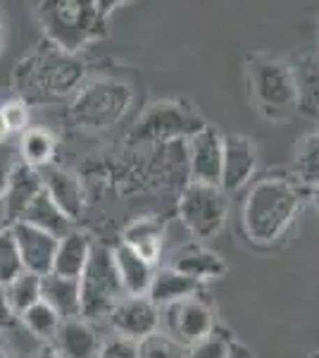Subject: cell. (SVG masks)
I'll list each match as a JSON object with an SVG mask.
<instances>
[{
	"mask_svg": "<svg viewBox=\"0 0 319 358\" xmlns=\"http://www.w3.org/2000/svg\"><path fill=\"white\" fill-rule=\"evenodd\" d=\"M86 77V62L79 55L65 53L45 41L34 53L22 57L13 72L15 91L24 103L57 101L81 89Z\"/></svg>",
	"mask_w": 319,
	"mask_h": 358,
	"instance_id": "cell-1",
	"label": "cell"
},
{
	"mask_svg": "<svg viewBox=\"0 0 319 358\" xmlns=\"http://www.w3.org/2000/svg\"><path fill=\"white\" fill-rule=\"evenodd\" d=\"M117 3L103 0H45L38 5V22L45 38L65 53L77 55L86 43L105 36L107 17Z\"/></svg>",
	"mask_w": 319,
	"mask_h": 358,
	"instance_id": "cell-2",
	"label": "cell"
},
{
	"mask_svg": "<svg viewBox=\"0 0 319 358\" xmlns=\"http://www.w3.org/2000/svg\"><path fill=\"white\" fill-rule=\"evenodd\" d=\"M300 210V194L288 179L265 177L251 189L243 206V229L258 246H274Z\"/></svg>",
	"mask_w": 319,
	"mask_h": 358,
	"instance_id": "cell-3",
	"label": "cell"
},
{
	"mask_svg": "<svg viewBox=\"0 0 319 358\" xmlns=\"http://www.w3.org/2000/svg\"><path fill=\"white\" fill-rule=\"evenodd\" d=\"M81 292V317L84 320H101L110 317L112 308L124 299V289L112 261V248L96 244L84 273L79 277Z\"/></svg>",
	"mask_w": 319,
	"mask_h": 358,
	"instance_id": "cell-4",
	"label": "cell"
},
{
	"mask_svg": "<svg viewBox=\"0 0 319 358\" xmlns=\"http://www.w3.org/2000/svg\"><path fill=\"white\" fill-rule=\"evenodd\" d=\"M133 101V91L117 79H98L79 89L69 115L74 124L91 131H103L117 124Z\"/></svg>",
	"mask_w": 319,
	"mask_h": 358,
	"instance_id": "cell-5",
	"label": "cell"
},
{
	"mask_svg": "<svg viewBox=\"0 0 319 358\" xmlns=\"http://www.w3.org/2000/svg\"><path fill=\"white\" fill-rule=\"evenodd\" d=\"M248 82L260 110L272 117L295 108L293 77L286 62L267 55H253L248 60Z\"/></svg>",
	"mask_w": 319,
	"mask_h": 358,
	"instance_id": "cell-6",
	"label": "cell"
},
{
	"mask_svg": "<svg viewBox=\"0 0 319 358\" xmlns=\"http://www.w3.org/2000/svg\"><path fill=\"white\" fill-rule=\"evenodd\" d=\"M179 217L195 239H210L224 227L226 194L219 187L188 182L179 196Z\"/></svg>",
	"mask_w": 319,
	"mask_h": 358,
	"instance_id": "cell-7",
	"label": "cell"
},
{
	"mask_svg": "<svg viewBox=\"0 0 319 358\" xmlns=\"http://www.w3.org/2000/svg\"><path fill=\"white\" fill-rule=\"evenodd\" d=\"M198 129L200 127H193V120L181 110V106L170 101H160L153 103V108H148L146 115L141 117V122L136 124V129L131 131V138H136V141L170 143L184 134H195Z\"/></svg>",
	"mask_w": 319,
	"mask_h": 358,
	"instance_id": "cell-8",
	"label": "cell"
},
{
	"mask_svg": "<svg viewBox=\"0 0 319 358\" xmlns=\"http://www.w3.org/2000/svg\"><path fill=\"white\" fill-rule=\"evenodd\" d=\"M186 155L191 182L219 187L222 182V134L214 127L202 124L195 134H191Z\"/></svg>",
	"mask_w": 319,
	"mask_h": 358,
	"instance_id": "cell-9",
	"label": "cell"
},
{
	"mask_svg": "<svg viewBox=\"0 0 319 358\" xmlns=\"http://www.w3.org/2000/svg\"><path fill=\"white\" fill-rule=\"evenodd\" d=\"M167 327L174 342L193 346L214 332L212 308L202 299L191 296L186 301L167 306Z\"/></svg>",
	"mask_w": 319,
	"mask_h": 358,
	"instance_id": "cell-10",
	"label": "cell"
},
{
	"mask_svg": "<svg viewBox=\"0 0 319 358\" xmlns=\"http://www.w3.org/2000/svg\"><path fill=\"white\" fill-rule=\"evenodd\" d=\"M114 332L129 342H141L160 327V308L148 296H124L110 313Z\"/></svg>",
	"mask_w": 319,
	"mask_h": 358,
	"instance_id": "cell-11",
	"label": "cell"
},
{
	"mask_svg": "<svg viewBox=\"0 0 319 358\" xmlns=\"http://www.w3.org/2000/svg\"><path fill=\"white\" fill-rule=\"evenodd\" d=\"M258 167V153L251 138L241 134L222 136V182L219 189L224 194H234L246 187Z\"/></svg>",
	"mask_w": 319,
	"mask_h": 358,
	"instance_id": "cell-12",
	"label": "cell"
},
{
	"mask_svg": "<svg viewBox=\"0 0 319 358\" xmlns=\"http://www.w3.org/2000/svg\"><path fill=\"white\" fill-rule=\"evenodd\" d=\"M10 229H13L17 248H20L24 273H31L38 277L48 275L50 270H53V258H55V248H57L55 236L40 232V229L31 227V224H27V222H13Z\"/></svg>",
	"mask_w": 319,
	"mask_h": 358,
	"instance_id": "cell-13",
	"label": "cell"
},
{
	"mask_svg": "<svg viewBox=\"0 0 319 358\" xmlns=\"http://www.w3.org/2000/svg\"><path fill=\"white\" fill-rule=\"evenodd\" d=\"M40 179H43V192L50 196V201L69 220L77 222L84 213V187H81L79 177L62 167L48 165L40 170Z\"/></svg>",
	"mask_w": 319,
	"mask_h": 358,
	"instance_id": "cell-14",
	"label": "cell"
},
{
	"mask_svg": "<svg viewBox=\"0 0 319 358\" xmlns=\"http://www.w3.org/2000/svg\"><path fill=\"white\" fill-rule=\"evenodd\" d=\"M288 67L295 89V108L310 117H319V50L300 53Z\"/></svg>",
	"mask_w": 319,
	"mask_h": 358,
	"instance_id": "cell-15",
	"label": "cell"
},
{
	"mask_svg": "<svg viewBox=\"0 0 319 358\" xmlns=\"http://www.w3.org/2000/svg\"><path fill=\"white\" fill-rule=\"evenodd\" d=\"M60 351L62 358H96L101 351L98 334L84 317H72L62 320L55 332V339L50 342Z\"/></svg>",
	"mask_w": 319,
	"mask_h": 358,
	"instance_id": "cell-16",
	"label": "cell"
},
{
	"mask_svg": "<svg viewBox=\"0 0 319 358\" xmlns=\"http://www.w3.org/2000/svg\"><path fill=\"white\" fill-rule=\"evenodd\" d=\"M94 246H96V241L91 239V234L81 232V229L67 232L62 239H57L53 270H50V273H55L60 277H69V280H79L86 263H89Z\"/></svg>",
	"mask_w": 319,
	"mask_h": 358,
	"instance_id": "cell-17",
	"label": "cell"
},
{
	"mask_svg": "<svg viewBox=\"0 0 319 358\" xmlns=\"http://www.w3.org/2000/svg\"><path fill=\"white\" fill-rule=\"evenodd\" d=\"M43 192V179H40V170H34L24 163H17L10 177V184L5 189L3 206L8 213L10 224L20 220V215L24 213V208L31 203L36 196Z\"/></svg>",
	"mask_w": 319,
	"mask_h": 358,
	"instance_id": "cell-18",
	"label": "cell"
},
{
	"mask_svg": "<svg viewBox=\"0 0 319 358\" xmlns=\"http://www.w3.org/2000/svg\"><path fill=\"white\" fill-rule=\"evenodd\" d=\"M112 261H114V268H117L124 296H148L150 282H153V275H155L153 265L148 261H143L136 251H131V248L124 246L121 241L112 248Z\"/></svg>",
	"mask_w": 319,
	"mask_h": 358,
	"instance_id": "cell-19",
	"label": "cell"
},
{
	"mask_svg": "<svg viewBox=\"0 0 319 358\" xmlns=\"http://www.w3.org/2000/svg\"><path fill=\"white\" fill-rule=\"evenodd\" d=\"M40 301L48 303L60 315V320L81 317L79 280H69V277H60L55 273L43 275L40 277Z\"/></svg>",
	"mask_w": 319,
	"mask_h": 358,
	"instance_id": "cell-20",
	"label": "cell"
},
{
	"mask_svg": "<svg viewBox=\"0 0 319 358\" xmlns=\"http://www.w3.org/2000/svg\"><path fill=\"white\" fill-rule=\"evenodd\" d=\"M172 268L177 270V273L191 277V280L198 282V285L205 280H217V277H222L226 273L224 258L200 244L184 246L181 251L174 256Z\"/></svg>",
	"mask_w": 319,
	"mask_h": 358,
	"instance_id": "cell-21",
	"label": "cell"
},
{
	"mask_svg": "<svg viewBox=\"0 0 319 358\" xmlns=\"http://www.w3.org/2000/svg\"><path fill=\"white\" fill-rule=\"evenodd\" d=\"M17 222L31 224V227L55 236V239H62L67 232H72L74 229V222L69 220V217L53 203V201H50V196L45 192H40L36 199L24 208V213H22Z\"/></svg>",
	"mask_w": 319,
	"mask_h": 358,
	"instance_id": "cell-22",
	"label": "cell"
},
{
	"mask_svg": "<svg viewBox=\"0 0 319 358\" xmlns=\"http://www.w3.org/2000/svg\"><path fill=\"white\" fill-rule=\"evenodd\" d=\"M198 289H200L198 282H193L191 277L177 273L174 268H165L153 275L148 299L160 308V306H172L179 301H186V299L195 296Z\"/></svg>",
	"mask_w": 319,
	"mask_h": 358,
	"instance_id": "cell-23",
	"label": "cell"
},
{
	"mask_svg": "<svg viewBox=\"0 0 319 358\" xmlns=\"http://www.w3.org/2000/svg\"><path fill=\"white\" fill-rule=\"evenodd\" d=\"M162 222L160 217H138L133 220L129 227L124 229L121 236V244L129 246L131 251H136L143 261H148L153 265L160 256L162 248Z\"/></svg>",
	"mask_w": 319,
	"mask_h": 358,
	"instance_id": "cell-24",
	"label": "cell"
},
{
	"mask_svg": "<svg viewBox=\"0 0 319 358\" xmlns=\"http://www.w3.org/2000/svg\"><path fill=\"white\" fill-rule=\"evenodd\" d=\"M20 153L24 165L34 167V170H43V167L53 165L57 141L43 127H29L20 138Z\"/></svg>",
	"mask_w": 319,
	"mask_h": 358,
	"instance_id": "cell-25",
	"label": "cell"
},
{
	"mask_svg": "<svg viewBox=\"0 0 319 358\" xmlns=\"http://www.w3.org/2000/svg\"><path fill=\"white\" fill-rule=\"evenodd\" d=\"M293 175L303 187L319 189V131L298 138L293 151Z\"/></svg>",
	"mask_w": 319,
	"mask_h": 358,
	"instance_id": "cell-26",
	"label": "cell"
},
{
	"mask_svg": "<svg viewBox=\"0 0 319 358\" xmlns=\"http://www.w3.org/2000/svg\"><path fill=\"white\" fill-rule=\"evenodd\" d=\"M5 299L15 317H20L27 308L40 301V277L31 273H22L17 280L5 285Z\"/></svg>",
	"mask_w": 319,
	"mask_h": 358,
	"instance_id": "cell-27",
	"label": "cell"
},
{
	"mask_svg": "<svg viewBox=\"0 0 319 358\" xmlns=\"http://www.w3.org/2000/svg\"><path fill=\"white\" fill-rule=\"evenodd\" d=\"M20 320H22V325L34 334V337L43 339L45 344L53 342L57 327H60V322H62L60 315H57L55 310L43 301H38V303H34L31 308H27L24 313L20 315Z\"/></svg>",
	"mask_w": 319,
	"mask_h": 358,
	"instance_id": "cell-28",
	"label": "cell"
},
{
	"mask_svg": "<svg viewBox=\"0 0 319 358\" xmlns=\"http://www.w3.org/2000/svg\"><path fill=\"white\" fill-rule=\"evenodd\" d=\"M22 273H24V265L20 258V248H17L13 229L5 227L0 232V285H10Z\"/></svg>",
	"mask_w": 319,
	"mask_h": 358,
	"instance_id": "cell-29",
	"label": "cell"
},
{
	"mask_svg": "<svg viewBox=\"0 0 319 358\" xmlns=\"http://www.w3.org/2000/svg\"><path fill=\"white\" fill-rule=\"evenodd\" d=\"M138 358H186V346L174 342L170 334H148L146 339L136 342Z\"/></svg>",
	"mask_w": 319,
	"mask_h": 358,
	"instance_id": "cell-30",
	"label": "cell"
},
{
	"mask_svg": "<svg viewBox=\"0 0 319 358\" xmlns=\"http://www.w3.org/2000/svg\"><path fill=\"white\" fill-rule=\"evenodd\" d=\"M229 346H231L229 339L217 332H212L207 339L188 346L186 358H229Z\"/></svg>",
	"mask_w": 319,
	"mask_h": 358,
	"instance_id": "cell-31",
	"label": "cell"
},
{
	"mask_svg": "<svg viewBox=\"0 0 319 358\" xmlns=\"http://www.w3.org/2000/svg\"><path fill=\"white\" fill-rule=\"evenodd\" d=\"M0 115H3L10 134H24L29 129V106L22 101V98L0 106Z\"/></svg>",
	"mask_w": 319,
	"mask_h": 358,
	"instance_id": "cell-32",
	"label": "cell"
},
{
	"mask_svg": "<svg viewBox=\"0 0 319 358\" xmlns=\"http://www.w3.org/2000/svg\"><path fill=\"white\" fill-rule=\"evenodd\" d=\"M96 358H138L136 342H129L124 337H112L101 346Z\"/></svg>",
	"mask_w": 319,
	"mask_h": 358,
	"instance_id": "cell-33",
	"label": "cell"
},
{
	"mask_svg": "<svg viewBox=\"0 0 319 358\" xmlns=\"http://www.w3.org/2000/svg\"><path fill=\"white\" fill-rule=\"evenodd\" d=\"M15 160L13 155L8 151H0V201H3L5 196V189H8L10 184V177H13V170H15Z\"/></svg>",
	"mask_w": 319,
	"mask_h": 358,
	"instance_id": "cell-34",
	"label": "cell"
},
{
	"mask_svg": "<svg viewBox=\"0 0 319 358\" xmlns=\"http://www.w3.org/2000/svg\"><path fill=\"white\" fill-rule=\"evenodd\" d=\"M10 317H15V315H13V310H10V306H8V299H5V287L0 285V325H3V322H8Z\"/></svg>",
	"mask_w": 319,
	"mask_h": 358,
	"instance_id": "cell-35",
	"label": "cell"
},
{
	"mask_svg": "<svg viewBox=\"0 0 319 358\" xmlns=\"http://www.w3.org/2000/svg\"><path fill=\"white\" fill-rule=\"evenodd\" d=\"M36 358H62V356H60V351H57L53 344H43V346H40V351L36 354Z\"/></svg>",
	"mask_w": 319,
	"mask_h": 358,
	"instance_id": "cell-36",
	"label": "cell"
},
{
	"mask_svg": "<svg viewBox=\"0 0 319 358\" xmlns=\"http://www.w3.org/2000/svg\"><path fill=\"white\" fill-rule=\"evenodd\" d=\"M229 358H251V354H248V351L243 349V346L231 342V346H229Z\"/></svg>",
	"mask_w": 319,
	"mask_h": 358,
	"instance_id": "cell-37",
	"label": "cell"
},
{
	"mask_svg": "<svg viewBox=\"0 0 319 358\" xmlns=\"http://www.w3.org/2000/svg\"><path fill=\"white\" fill-rule=\"evenodd\" d=\"M13 136L10 134V129H8V124H5V120H3V115H0V143H5L8 138Z\"/></svg>",
	"mask_w": 319,
	"mask_h": 358,
	"instance_id": "cell-38",
	"label": "cell"
},
{
	"mask_svg": "<svg viewBox=\"0 0 319 358\" xmlns=\"http://www.w3.org/2000/svg\"><path fill=\"white\" fill-rule=\"evenodd\" d=\"M5 227H10V220H8V213H5L3 201H0V232H3Z\"/></svg>",
	"mask_w": 319,
	"mask_h": 358,
	"instance_id": "cell-39",
	"label": "cell"
},
{
	"mask_svg": "<svg viewBox=\"0 0 319 358\" xmlns=\"http://www.w3.org/2000/svg\"><path fill=\"white\" fill-rule=\"evenodd\" d=\"M0 358H13V351H10V346L0 339Z\"/></svg>",
	"mask_w": 319,
	"mask_h": 358,
	"instance_id": "cell-40",
	"label": "cell"
},
{
	"mask_svg": "<svg viewBox=\"0 0 319 358\" xmlns=\"http://www.w3.org/2000/svg\"><path fill=\"white\" fill-rule=\"evenodd\" d=\"M3 41H5V29H3V20H0V50H3Z\"/></svg>",
	"mask_w": 319,
	"mask_h": 358,
	"instance_id": "cell-41",
	"label": "cell"
},
{
	"mask_svg": "<svg viewBox=\"0 0 319 358\" xmlns=\"http://www.w3.org/2000/svg\"><path fill=\"white\" fill-rule=\"evenodd\" d=\"M312 358H319V351H317V354H312Z\"/></svg>",
	"mask_w": 319,
	"mask_h": 358,
	"instance_id": "cell-42",
	"label": "cell"
},
{
	"mask_svg": "<svg viewBox=\"0 0 319 358\" xmlns=\"http://www.w3.org/2000/svg\"><path fill=\"white\" fill-rule=\"evenodd\" d=\"M317 206H319V189H317Z\"/></svg>",
	"mask_w": 319,
	"mask_h": 358,
	"instance_id": "cell-43",
	"label": "cell"
}]
</instances>
